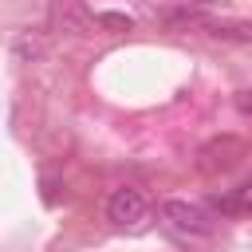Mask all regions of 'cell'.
I'll return each mask as SVG.
<instances>
[{
	"mask_svg": "<svg viewBox=\"0 0 252 252\" xmlns=\"http://www.w3.org/2000/svg\"><path fill=\"white\" fill-rule=\"evenodd\" d=\"M161 217V228L177 240V244H197V240H209L217 220L201 209V205H189V201H161L158 209Z\"/></svg>",
	"mask_w": 252,
	"mask_h": 252,
	"instance_id": "cell-1",
	"label": "cell"
},
{
	"mask_svg": "<svg viewBox=\"0 0 252 252\" xmlns=\"http://www.w3.org/2000/svg\"><path fill=\"white\" fill-rule=\"evenodd\" d=\"M248 154V146H244V138H236V134H217V138H209L205 146H197V169L201 173H228L232 165H240V158Z\"/></svg>",
	"mask_w": 252,
	"mask_h": 252,
	"instance_id": "cell-2",
	"label": "cell"
},
{
	"mask_svg": "<svg viewBox=\"0 0 252 252\" xmlns=\"http://www.w3.org/2000/svg\"><path fill=\"white\" fill-rule=\"evenodd\" d=\"M146 213H150V205H146L142 189H134V185H122V189H114L106 197V217L118 228H138L146 220Z\"/></svg>",
	"mask_w": 252,
	"mask_h": 252,
	"instance_id": "cell-3",
	"label": "cell"
},
{
	"mask_svg": "<svg viewBox=\"0 0 252 252\" xmlns=\"http://www.w3.org/2000/svg\"><path fill=\"white\" fill-rule=\"evenodd\" d=\"M185 4H213V0H185Z\"/></svg>",
	"mask_w": 252,
	"mask_h": 252,
	"instance_id": "cell-7",
	"label": "cell"
},
{
	"mask_svg": "<svg viewBox=\"0 0 252 252\" xmlns=\"http://www.w3.org/2000/svg\"><path fill=\"white\" fill-rule=\"evenodd\" d=\"M47 16H51V28H55V32H67V35H79V32H87L91 24H98V16H91L79 0H55Z\"/></svg>",
	"mask_w": 252,
	"mask_h": 252,
	"instance_id": "cell-4",
	"label": "cell"
},
{
	"mask_svg": "<svg viewBox=\"0 0 252 252\" xmlns=\"http://www.w3.org/2000/svg\"><path fill=\"white\" fill-rule=\"evenodd\" d=\"M213 205H217L220 213H252V177H248V181H240L236 189L220 193Z\"/></svg>",
	"mask_w": 252,
	"mask_h": 252,
	"instance_id": "cell-5",
	"label": "cell"
},
{
	"mask_svg": "<svg viewBox=\"0 0 252 252\" xmlns=\"http://www.w3.org/2000/svg\"><path fill=\"white\" fill-rule=\"evenodd\" d=\"M98 24H102V28H114V32H130V28H134L126 16H114V12H102V16H98Z\"/></svg>",
	"mask_w": 252,
	"mask_h": 252,
	"instance_id": "cell-6",
	"label": "cell"
}]
</instances>
